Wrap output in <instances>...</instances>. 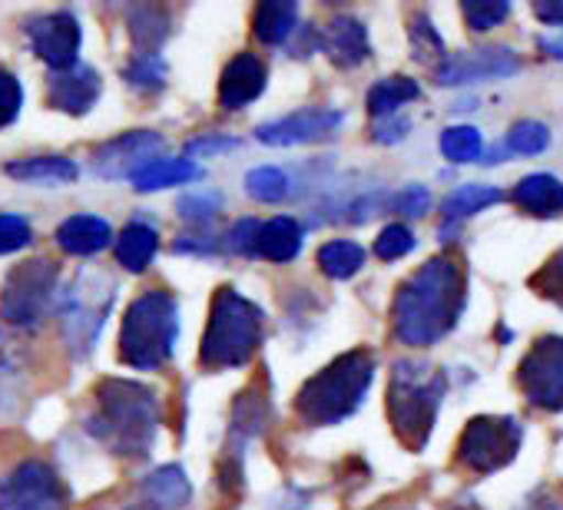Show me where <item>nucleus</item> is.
<instances>
[{"mask_svg": "<svg viewBox=\"0 0 563 510\" xmlns=\"http://www.w3.org/2000/svg\"><path fill=\"white\" fill-rule=\"evenodd\" d=\"M179 342V302L150 289L136 296L120 322V362L133 372H159L173 362Z\"/></svg>", "mask_w": 563, "mask_h": 510, "instance_id": "39448f33", "label": "nucleus"}, {"mask_svg": "<svg viewBox=\"0 0 563 510\" xmlns=\"http://www.w3.org/2000/svg\"><path fill=\"white\" fill-rule=\"evenodd\" d=\"M222 206H225V196L222 192H216V189H189V192L179 196L176 212H179L183 222L202 229V225H209L219 215Z\"/></svg>", "mask_w": 563, "mask_h": 510, "instance_id": "72a5a7b5", "label": "nucleus"}, {"mask_svg": "<svg viewBox=\"0 0 563 510\" xmlns=\"http://www.w3.org/2000/svg\"><path fill=\"white\" fill-rule=\"evenodd\" d=\"M103 93L100 74L87 64H74L67 70H54L47 77V103L67 117H87Z\"/></svg>", "mask_w": 563, "mask_h": 510, "instance_id": "dca6fc26", "label": "nucleus"}, {"mask_svg": "<svg viewBox=\"0 0 563 510\" xmlns=\"http://www.w3.org/2000/svg\"><path fill=\"white\" fill-rule=\"evenodd\" d=\"M316 263H319V269L329 279L345 282V279H352V276L362 273V266H365V248L358 242H352V239H332V242H325L319 248Z\"/></svg>", "mask_w": 563, "mask_h": 510, "instance_id": "c85d7f7f", "label": "nucleus"}, {"mask_svg": "<svg viewBox=\"0 0 563 510\" xmlns=\"http://www.w3.org/2000/svg\"><path fill=\"white\" fill-rule=\"evenodd\" d=\"M123 80L136 93H159L169 84V67L163 54H133V60L123 67Z\"/></svg>", "mask_w": 563, "mask_h": 510, "instance_id": "7c9ffc66", "label": "nucleus"}, {"mask_svg": "<svg viewBox=\"0 0 563 510\" xmlns=\"http://www.w3.org/2000/svg\"><path fill=\"white\" fill-rule=\"evenodd\" d=\"M97 411L87 431L120 457H146L159 434V398L130 378H103L93 391Z\"/></svg>", "mask_w": 563, "mask_h": 510, "instance_id": "f03ea898", "label": "nucleus"}, {"mask_svg": "<svg viewBox=\"0 0 563 510\" xmlns=\"http://www.w3.org/2000/svg\"><path fill=\"white\" fill-rule=\"evenodd\" d=\"M441 153L451 163H471L481 156V133L474 126H451L441 133Z\"/></svg>", "mask_w": 563, "mask_h": 510, "instance_id": "c9c22d12", "label": "nucleus"}, {"mask_svg": "<svg viewBox=\"0 0 563 510\" xmlns=\"http://www.w3.org/2000/svg\"><path fill=\"white\" fill-rule=\"evenodd\" d=\"M265 87H268V67L252 51H242V54H235L222 67V77H219V107L225 113L245 110L249 103H255L265 93Z\"/></svg>", "mask_w": 563, "mask_h": 510, "instance_id": "f3484780", "label": "nucleus"}, {"mask_svg": "<svg viewBox=\"0 0 563 510\" xmlns=\"http://www.w3.org/2000/svg\"><path fill=\"white\" fill-rule=\"evenodd\" d=\"M464 21L471 31H490L497 27L507 14H510V4H504V0H494V4H481V0H471V4L461 8Z\"/></svg>", "mask_w": 563, "mask_h": 510, "instance_id": "a19ab883", "label": "nucleus"}, {"mask_svg": "<svg viewBox=\"0 0 563 510\" xmlns=\"http://www.w3.org/2000/svg\"><path fill=\"white\" fill-rule=\"evenodd\" d=\"M411 248H415V235L401 222L385 225L378 232V239H375V255H378L382 263H395V259H401V255H408Z\"/></svg>", "mask_w": 563, "mask_h": 510, "instance_id": "e433bc0d", "label": "nucleus"}, {"mask_svg": "<svg viewBox=\"0 0 563 510\" xmlns=\"http://www.w3.org/2000/svg\"><path fill=\"white\" fill-rule=\"evenodd\" d=\"M130 41H133V54H159L163 44L169 41V11L166 8H133L130 18Z\"/></svg>", "mask_w": 563, "mask_h": 510, "instance_id": "bb28decb", "label": "nucleus"}, {"mask_svg": "<svg viewBox=\"0 0 563 510\" xmlns=\"http://www.w3.org/2000/svg\"><path fill=\"white\" fill-rule=\"evenodd\" d=\"M520 451V424L510 418H474L457 441V464L471 474L507 467Z\"/></svg>", "mask_w": 563, "mask_h": 510, "instance_id": "9d476101", "label": "nucleus"}, {"mask_svg": "<svg viewBox=\"0 0 563 510\" xmlns=\"http://www.w3.org/2000/svg\"><path fill=\"white\" fill-rule=\"evenodd\" d=\"M504 196H500V189H494V186H457L448 199H444V206H441V212H444V222H457V219H467V215H474V212H481L484 206H494V202H500Z\"/></svg>", "mask_w": 563, "mask_h": 510, "instance_id": "473e14b6", "label": "nucleus"}, {"mask_svg": "<svg viewBox=\"0 0 563 510\" xmlns=\"http://www.w3.org/2000/svg\"><path fill=\"white\" fill-rule=\"evenodd\" d=\"M202 176V169L189 159H169V156H159V159H150L146 166H140L130 182L136 192H156V189H169V186H186V182H196Z\"/></svg>", "mask_w": 563, "mask_h": 510, "instance_id": "a878e982", "label": "nucleus"}, {"mask_svg": "<svg viewBox=\"0 0 563 510\" xmlns=\"http://www.w3.org/2000/svg\"><path fill=\"white\" fill-rule=\"evenodd\" d=\"M156 252H159V232L150 222H143V219L126 222L123 232L113 235V255H117V263L126 273H133V276H140V273H146L153 266Z\"/></svg>", "mask_w": 563, "mask_h": 510, "instance_id": "412c9836", "label": "nucleus"}, {"mask_svg": "<svg viewBox=\"0 0 563 510\" xmlns=\"http://www.w3.org/2000/svg\"><path fill=\"white\" fill-rule=\"evenodd\" d=\"M232 149H242V140H239V136H222V133H216V136H196V140L186 143L183 159L192 163V159L222 156V153H232Z\"/></svg>", "mask_w": 563, "mask_h": 510, "instance_id": "37998d69", "label": "nucleus"}, {"mask_svg": "<svg viewBox=\"0 0 563 510\" xmlns=\"http://www.w3.org/2000/svg\"><path fill=\"white\" fill-rule=\"evenodd\" d=\"M140 490L146 494L150 503H156L159 510H183L192 500V484L186 477V470L179 464H163L153 474L143 477Z\"/></svg>", "mask_w": 563, "mask_h": 510, "instance_id": "393cba45", "label": "nucleus"}, {"mask_svg": "<svg viewBox=\"0 0 563 510\" xmlns=\"http://www.w3.org/2000/svg\"><path fill=\"white\" fill-rule=\"evenodd\" d=\"M533 14H537L547 27L563 24V4H533Z\"/></svg>", "mask_w": 563, "mask_h": 510, "instance_id": "09e8293b", "label": "nucleus"}, {"mask_svg": "<svg viewBox=\"0 0 563 510\" xmlns=\"http://www.w3.org/2000/svg\"><path fill=\"white\" fill-rule=\"evenodd\" d=\"M540 51L550 54V57H556V60H563V37H543L540 41Z\"/></svg>", "mask_w": 563, "mask_h": 510, "instance_id": "8fccbe9b", "label": "nucleus"}, {"mask_svg": "<svg viewBox=\"0 0 563 510\" xmlns=\"http://www.w3.org/2000/svg\"><path fill=\"white\" fill-rule=\"evenodd\" d=\"M4 173L18 182H31V186H70L77 182L80 169L70 156H27V159H14L4 166Z\"/></svg>", "mask_w": 563, "mask_h": 510, "instance_id": "b1692460", "label": "nucleus"}, {"mask_svg": "<svg viewBox=\"0 0 563 510\" xmlns=\"http://www.w3.org/2000/svg\"><path fill=\"white\" fill-rule=\"evenodd\" d=\"M60 266L37 255V259L18 263L0 286V319L11 329L34 332L44 325L51 309L57 306Z\"/></svg>", "mask_w": 563, "mask_h": 510, "instance_id": "6e6552de", "label": "nucleus"}, {"mask_svg": "<svg viewBox=\"0 0 563 510\" xmlns=\"http://www.w3.org/2000/svg\"><path fill=\"white\" fill-rule=\"evenodd\" d=\"M467 299L464 266L454 255H434L418 273H411L391 302L395 335L411 348L441 342L461 319Z\"/></svg>", "mask_w": 563, "mask_h": 510, "instance_id": "f257e3e1", "label": "nucleus"}, {"mask_svg": "<svg viewBox=\"0 0 563 510\" xmlns=\"http://www.w3.org/2000/svg\"><path fill=\"white\" fill-rule=\"evenodd\" d=\"M514 199L530 215H553L563 209V182L547 176V173H533V176L517 182Z\"/></svg>", "mask_w": 563, "mask_h": 510, "instance_id": "cd10ccee", "label": "nucleus"}, {"mask_svg": "<svg viewBox=\"0 0 563 510\" xmlns=\"http://www.w3.org/2000/svg\"><path fill=\"white\" fill-rule=\"evenodd\" d=\"M222 248V235H183L176 239V252L179 255H216Z\"/></svg>", "mask_w": 563, "mask_h": 510, "instance_id": "49530a36", "label": "nucleus"}, {"mask_svg": "<svg viewBox=\"0 0 563 510\" xmlns=\"http://www.w3.org/2000/svg\"><path fill=\"white\" fill-rule=\"evenodd\" d=\"M408 41H411V57L421 60V64H431V60H444V41L438 37L434 24L424 18V14H415L411 24H408Z\"/></svg>", "mask_w": 563, "mask_h": 510, "instance_id": "f704fd0d", "label": "nucleus"}, {"mask_svg": "<svg viewBox=\"0 0 563 510\" xmlns=\"http://www.w3.org/2000/svg\"><path fill=\"white\" fill-rule=\"evenodd\" d=\"M299 31V4L296 0H262L252 14V34L265 47L289 44Z\"/></svg>", "mask_w": 563, "mask_h": 510, "instance_id": "4be33fe9", "label": "nucleus"}, {"mask_svg": "<svg viewBox=\"0 0 563 510\" xmlns=\"http://www.w3.org/2000/svg\"><path fill=\"white\" fill-rule=\"evenodd\" d=\"M444 398V375L424 362H395L388 381V421L408 451H421L434 431Z\"/></svg>", "mask_w": 563, "mask_h": 510, "instance_id": "423d86ee", "label": "nucleus"}, {"mask_svg": "<svg viewBox=\"0 0 563 510\" xmlns=\"http://www.w3.org/2000/svg\"><path fill=\"white\" fill-rule=\"evenodd\" d=\"M289 173L286 169H278V166H258L245 176V192L249 199L262 202V206H275L282 199H289Z\"/></svg>", "mask_w": 563, "mask_h": 510, "instance_id": "2f4dec72", "label": "nucleus"}, {"mask_svg": "<svg viewBox=\"0 0 563 510\" xmlns=\"http://www.w3.org/2000/svg\"><path fill=\"white\" fill-rule=\"evenodd\" d=\"M262 339H265L262 309L242 292H235L232 286H222L209 302V319L199 342V365L209 372L245 368L262 348Z\"/></svg>", "mask_w": 563, "mask_h": 510, "instance_id": "20e7f679", "label": "nucleus"}, {"mask_svg": "<svg viewBox=\"0 0 563 510\" xmlns=\"http://www.w3.org/2000/svg\"><path fill=\"white\" fill-rule=\"evenodd\" d=\"M441 510H484V507H477L474 500H451V503H444Z\"/></svg>", "mask_w": 563, "mask_h": 510, "instance_id": "3c124183", "label": "nucleus"}, {"mask_svg": "<svg viewBox=\"0 0 563 510\" xmlns=\"http://www.w3.org/2000/svg\"><path fill=\"white\" fill-rule=\"evenodd\" d=\"M319 54H325L339 70H355L372 57L368 31L358 18L339 14L319 31Z\"/></svg>", "mask_w": 563, "mask_h": 510, "instance_id": "a211bd4d", "label": "nucleus"}, {"mask_svg": "<svg viewBox=\"0 0 563 510\" xmlns=\"http://www.w3.org/2000/svg\"><path fill=\"white\" fill-rule=\"evenodd\" d=\"M255 235H258V219H239L222 235V248L232 252V255H242V259H252V255H255Z\"/></svg>", "mask_w": 563, "mask_h": 510, "instance_id": "79ce46f5", "label": "nucleus"}, {"mask_svg": "<svg viewBox=\"0 0 563 510\" xmlns=\"http://www.w3.org/2000/svg\"><path fill=\"white\" fill-rule=\"evenodd\" d=\"M547 143H550L547 126H543V123H533V120H523V123H517V126L507 133V146H510L514 153H523V156H533V153L547 149Z\"/></svg>", "mask_w": 563, "mask_h": 510, "instance_id": "ea45409f", "label": "nucleus"}, {"mask_svg": "<svg viewBox=\"0 0 563 510\" xmlns=\"http://www.w3.org/2000/svg\"><path fill=\"white\" fill-rule=\"evenodd\" d=\"M372 381H375V355L368 348H355L339 355L322 372H316L296 391L292 408L309 428H335L362 408Z\"/></svg>", "mask_w": 563, "mask_h": 510, "instance_id": "7ed1b4c3", "label": "nucleus"}, {"mask_svg": "<svg viewBox=\"0 0 563 510\" xmlns=\"http://www.w3.org/2000/svg\"><path fill=\"white\" fill-rule=\"evenodd\" d=\"M0 510H70V494L47 461L24 457L0 477Z\"/></svg>", "mask_w": 563, "mask_h": 510, "instance_id": "1a4fd4ad", "label": "nucleus"}, {"mask_svg": "<svg viewBox=\"0 0 563 510\" xmlns=\"http://www.w3.org/2000/svg\"><path fill=\"white\" fill-rule=\"evenodd\" d=\"M57 245L67 252V255H77V259H90V255L110 248L113 242V225L100 215H90V212H77L70 219H64L57 225Z\"/></svg>", "mask_w": 563, "mask_h": 510, "instance_id": "aec40b11", "label": "nucleus"}, {"mask_svg": "<svg viewBox=\"0 0 563 510\" xmlns=\"http://www.w3.org/2000/svg\"><path fill=\"white\" fill-rule=\"evenodd\" d=\"M517 70H520V60L507 47H481V51H464V54L444 57L441 67H438V84L441 87H457V84L510 77Z\"/></svg>", "mask_w": 563, "mask_h": 510, "instance_id": "2eb2a0df", "label": "nucleus"}, {"mask_svg": "<svg viewBox=\"0 0 563 510\" xmlns=\"http://www.w3.org/2000/svg\"><path fill=\"white\" fill-rule=\"evenodd\" d=\"M345 113L329 110V107H306L299 113L268 120L255 130V140L265 146H306V143H319L329 140L342 130Z\"/></svg>", "mask_w": 563, "mask_h": 510, "instance_id": "4468645a", "label": "nucleus"}, {"mask_svg": "<svg viewBox=\"0 0 563 510\" xmlns=\"http://www.w3.org/2000/svg\"><path fill=\"white\" fill-rule=\"evenodd\" d=\"M24 34L37 54V60H44L54 70H67L77 64L80 57V44H84V27L70 11H51V14H37L31 21H24Z\"/></svg>", "mask_w": 563, "mask_h": 510, "instance_id": "f8f14e48", "label": "nucleus"}, {"mask_svg": "<svg viewBox=\"0 0 563 510\" xmlns=\"http://www.w3.org/2000/svg\"><path fill=\"white\" fill-rule=\"evenodd\" d=\"M34 242V225L18 212H0V255H14Z\"/></svg>", "mask_w": 563, "mask_h": 510, "instance_id": "4c0bfd02", "label": "nucleus"}, {"mask_svg": "<svg viewBox=\"0 0 563 510\" xmlns=\"http://www.w3.org/2000/svg\"><path fill=\"white\" fill-rule=\"evenodd\" d=\"M163 149H166V140L159 133L130 130L97 146L90 156V166L100 179H130L140 166H146L150 159H159Z\"/></svg>", "mask_w": 563, "mask_h": 510, "instance_id": "ddd939ff", "label": "nucleus"}, {"mask_svg": "<svg viewBox=\"0 0 563 510\" xmlns=\"http://www.w3.org/2000/svg\"><path fill=\"white\" fill-rule=\"evenodd\" d=\"M428 206H431V192H428L424 186H408L405 192H398V196H395V209H398L401 215H408V219L424 215V212H428Z\"/></svg>", "mask_w": 563, "mask_h": 510, "instance_id": "a18cd8bd", "label": "nucleus"}, {"mask_svg": "<svg viewBox=\"0 0 563 510\" xmlns=\"http://www.w3.org/2000/svg\"><path fill=\"white\" fill-rule=\"evenodd\" d=\"M530 286H533L543 299H553L556 306H563V252L553 255V259L530 279Z\"/></svg>", "mask_w": 563, "mask_h": 510, "instance_id": "c03bdc74", "label": "nucleus"}, {"mask_svg": "<svg viewBox=\"0 0 563 510\" xmlns=\"http://www.w3.org/2000/svg\"><path fill=\"white\" fill-rule=\"evenodd\" d=\"M405 133H408V123L388 117V123H378L372 130V140H378V143H398V140H405Z\"/></svg>", "mask_w": 563, "mask_h": 510, "instance_id": "de8ad7c7", "label": "nucleus"}, {"mask_svg": "<svg viewBox=\"0 0 563 510\" xmlns=\"http://www.w3.org/2000/svg\"><path fill=\"white\" fill-rule=\"evenodd\" d=\"M421 97V87L411 80V77H401V74H395V77H385V80H378L372 90H368V113L372 117H378V120H385V117H395L398 113V107H405V103H411V100H418Z\"/></svg>", "mask_w": 563, "mask_h": 510, "instance_id": "c756f323", "label": "nucleus"}, {"mask_svg": "<svg viewBox=\"0 0 563 510\" xmlns=\"http://www.w3.org/2000/svg\"><path fill=\"white\" fill-rule=\"evenodd\" d=\"M126 510H159L156 503H150V500H140V503H130Z\"/></svg>", "mask_w": 563, "mask_h": 510, "instance_id": "864d4df0", "label": "nucleus"}, {"mask_svg": "<svg viewBox=\"0 0 563 510\" xmlns=\"http://www.w3.org/2000/svg\"><path fill=\"white\" fill-rule=\"evenodd\" d=\"M523 398L540 411H563V339H537L517 368Z\"/></svg>", "mask_w": 563, "mask_h": 510, "instance_id": "9b49d317", "label": "nucleus"}, {"mask_svg": "<svg viewBox=\"0 0 563 510\" xmlns=\"http://www.w3.org/2000/svg\"><path fill=\"white\" fill-rule=\"evenodd\" d=\"M265 424H268V401H265L262 388L252 385V388L239 391V398L232 404V428H229L232 437H229L225 454H235L239 457L242 454L239 447H245L252 437H258Z\"/></svg>", "mask_w": 563, "mask_h": 510, "instance_id": "5701e85b", "label": "nucleus"}, {"mask_svg": "<svg viewBox=\"0 0 563 510\" xmlns=\"http://www.w3.org/2000/svg\"><path fill=\"white\" fill-rule=\"evenodd\" d=\"M24 107V87L11 67H0V130L11 126L21 117Z\"/></svg>", "mask_w": 563, "mask_h": 510, "instance_id": "58836bf2", "label": "nucleus"}, {"mask_svg": "<svg viewBox=\"0 0 563 510\" xmlns=\"http://www.w3.org/2000/svg\"><path fill=\"white\" fill-rule=\"evenodd\" d=\"M306 245V225L296 215H272L265 222H258V235H255V255L286 266L292 259H299V252Z\"/></svg>", "mask_w": 563, "mask_h": 510, "instance_id": "6ab92c4d", "label": "nucleus"}, {"mask_svg": "<svg viewBox=\"0 0 563 510\" xmlns=\"http://www.w3.org/2000/svg\"><path fill=\"white\" fill-rule=\"evenodd\" d=\"M113 302H117V286L100 273H87V276L80 273L74 286L57 296L54 309H57L60 332L74 358H90Z\"/></svg>", "mask_w": 563, "mask_h": 510, "instance_id": "0eeeda50", "label": "nucleus"}, {"mask_svg": "<svg viewBox=\"0 0 563 510\" xmlns=\"http://www.w3.org/2000/svg\"><path fill=\"white\" fill-rule=\"evenodd\" d=\"M533 510H563V500H553V494L543 500V503H537Z\"/></svg>", "mask_w": 563, "mask_h": 510, "instance_id": "603ef678", "label": "nucleus"}]
</instances>
